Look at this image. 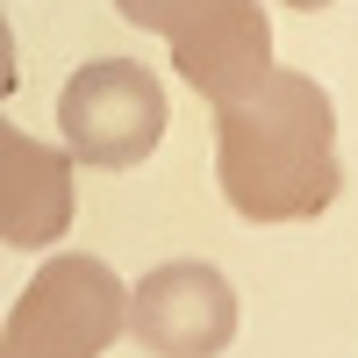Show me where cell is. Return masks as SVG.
I'll list each match as a JSON object with an SVG mask.
<instances>
[{
	"mask_svg": "<svg viewBox=\"0 0 358 358\" xmlns=\"http://www.w3.org/2000/svg\"><path fill=\"white\" fill-rule=\"evenodd\" d=\"M215 179L244 222H308L344 194L337 165V108L330 94L273 65L244 101L215 108Z\"/></svg>",
	"mask_w": 358,
	"mask_h": 358,
	"instance_id": "cell-1",
	"label": "cell"
},
{
	"mask_svg": "<svg viewBox=\"0 0 358 358\" xmlns=\"http://www.w3.org/2000/svg\"><path fill=\"white\" fill-rule=\"evenodd\" d=\"M57 136L94 172H129L165 136V86L136 57H94L57 94Z\"/></svg>",
	"mask_w": 358,
	"mask_h": 358,
	"instance_id": "cell-2",
	"label": "cell"
},
{
	"mask_svg": "<svg viewBox=\"0 0 358 358\" xmlns=\"http://www.w3.org/2000/svg\"><path fill=\"white\" fill-rule=\"evenodd\" d=\"M129 330V287L86 251H57L8 308V344L29 358H101Z\"/></svg>",
	"mask_w": 358,
	"mask_h": 358,
	"instance_id": "cell-3",
	"label": "cell"
},
{
	"mask_svg": "<svg viewBox=\"0 0 358 358\" xmlns=\"http://www.w3.org/2000/svg\"><path fill=\"white\" fill-rule=\"evenodd\" d=\"M129 337L151 358H222L236 344V287L208 258L151 265L129 294Z\"/></svg>",
	"mask_w": 358,
	"mask_h": 358,
	"instance_id": "cell-4",
	"label": "cell"
},
{
	"mask_svg": "<svg viewBox=\"0 0 358 358\" xmlns=\"http://www.w3.org/2000/svg\"><path fill=\"white\" fill-rule=\"evenodd\" d=\"M172 65L215 108H229L273 72V22L258 0H201L187 29L172 36Z\"/></svg>",
	"mask_w": 358,
	"mask_h": 358,
	"instance_id": "cell-5",
	"label": "cell"
},
{
	"mask_svg": "<svg viewBox=\"0 0 358 358\" xmlns=\"http://www.w3.org/2000/svg\"><path fill=\"white\" fill-rule=\"evenodd\" d=\"M72 151L22 136L0 115V244L43 251L72 229Z\"/></svg>",
	"mask_w": 358,
	"mask_h": 358,
	"instance_id": "cell-6",
	"label": "cell"
},
{
	"mask_svg": "<svg viewBox=\"0 0 358 358\" xmlns=\"http://www.w3.org/2000/svg\"><path fill=\"white\" fill-rule=\"evenodd\" d=\"M201 8V0H115V15L122 22H136V29H151V36H179V29H187V15Z\"/></svg>",
	"mask_w": 358,
	"mask_h": 358,
	"instance_id": "cell-7",
	"label": "cell"
},
{
	"mask_svg": "<svg viewBox=\"0 0 358 358\" xmlns=\"http://www.w3.org/2000/svg\"><path fill=\"white\" fill-rule=\"evenodd\" d=\"M15 94V29H8V15H0V101Z\"/></svg>",
	"mask_w": 358,
	"mask_h": 358,
	"instance_id": "cell-8",
	"label": "cell"
},
{
	"mask_svg": "<svg viewBox=\"0 0 358 358\" xmlns=\"http://www.w3.org/2000/svg\"><path fill=\"white\" fill-rule=\"evenodd\" d=\"M280 8H301V15H322V8H337V0H280Z\"/></svg>",
	"mask_w": 358,
	"mask_h": 358,
	"instance_id": "cell-9",
	"label": "cell"
},
{
	"mask_svg": "<svg viewBox=\"0 0 358 358\" xmlns=\"http://www.w3.org/2000/svg\"><path fill=\"white\" fill-rule=\"evenodd\" d=\"M0 358H29V351H22V344H8V337H0Z\"/></svg>",
	"mask_w": 358,
	"mask_h": 358,
	"instance_id": "cell-10",
	"label": "cell"
}]
</instances>
